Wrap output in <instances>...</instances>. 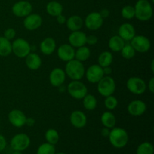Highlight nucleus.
<instances>
[{"instance_id": "obj_1", "label": "nucleus", "mask_w": 154, "mask_h": 154, "mask_svg": "<svg viewBox=\"0 0 154 154\" xmlns=\"http://www.w3.org/2000/svg\"><path fill=\"white\" fill-rule=\"evenodd\" d=\"M110 143L114 147L121 149L126 147L129 141V135L126 129L120 127H114L108 135Z\"/></svg>"}, {"instance_id": "obj_2", "label": "nucleus", "mask_w": 154, "mask_h": 154, "mask_svg": "<svg viewBox=\"0 0 154 154\" xmlns=\"http://www.w3.org/2000/svg\"><path fill=\"white\" fill-rule=\"evenodd\" d=\"M65 72L66 76L72 81H80L85 75V68L83 63L74 59L67 62L65 68Z\"/></svg>"}, {"instance_id": "obj_3", "label": "nucleus", "mask_w": 154, "mask_h": 154, "mask_svg": "<svg viewBox=\"0 0 154 154\" xmlns=\"http://www.w3.org/2000/svg\"><path fill=\"white\" fill-rule=\"evenodd\" d=\"M135 17L140 21H147L153 17V7L148 0H138L135 6Z\"/></svg>"}, {"instance_id": "obj_4", "label": "nucleus", "mask_w": 154, "mask_h": 154, "mask_svg": "<svg viewBox=\"0 0 154 154\" xmlns=\"http://www.w3.org/2000/svg\"><path fill=\"white\" fill-rule=\"evenodd\" d=\"M116 90V83L112 77L105 76L97 83V90L101 96L104 97L114 94Z\"/></svg>"}, {"instance_id": "obj_5", "label": "nucleus", "mask_w": 154, "mask_h": 154, "mask_svg": "<svg viewBox=\"0 0 154 154\" xmlns=\"http://www.w3.org/2000/svg\"><path fill=\"white\" fill-rule=\"evenodd\" d=\"M12 53L18 58H25L32 52V46L26 39L19 38L11 43Z\"/></svg>"}, {"instance_id": "obj_6", "label": "nucleus", "mask_w": 154, "mask_h": 154, "mask_svg": "<svg viewBox=\"0 0 154 154\" xmlns=\"http://www.w3.org/2000/svg\"><path fill=\"white\" fill-rule=\"evenodd\" d=\"M68 93L75 99H82L88 93L87 87L81 81H72L67 86Z\"/></svg>"}, {"instance_id": "obj_7", "label": "nucleus", "mask_w": 154, "mask_h": 154, "mask_svg": "<svg viewBox=\"0 0 154 154\" xmlns=\"http://www.w3.org/2000/svg\"><path fill=\"white\" fill-rule=\"evenodd\" d=\"M31 140L29 136L25 133H18L11 138L10 142L11 147L17 151H24L29 147Z\"/></svg>"}, {"instance_id": "obj_8", "label": "nucleus", "mask_w": 154, "mask_h": 154, "mask_svg": "<svg viewBox=\"0 0 154 154\" xmlns=\"http://www.w3.org/2000/svg\"><path fill=\"white\" fill-rule=\"evenodd\" d=\"M126 87L130 93L141 95L147 90V84L139 77H131L126 81Z\"/></svg>"}, {"instance_id": "obj_9", "label": "nucleus", "mask_w": 154, "mask_h": 154, "mask_svg": "<svg viewBox=\"0 0 154 154\" xmlns=\"http://www.w3.org/2000/svg\"><path fill=\"white\" fill-rule=\"evenodd\" d=\"M104 19L102 17L99 12H91L86 17L84 21L85 26L91 31H96L102 26Z\"/></svg>"}, {"instance_id": "obj_10", "label": "nucleus", "mask_w": 154, "mask_h": 154, "mask_svg": "<svg viewBox=\"0 0 154 154\" xmlns=\"http://www.w3.org/2000/svg\"><path fill=\"white\" fill-rule=\"evenodd\" d=\"M12 13L17 17H26L32 11V5L26 0L17 2L12 6Z\"/></svg>"}, {"instance_id": "obj_11", "label": "nucleus", "mask_w": 154, "mask_h": 154, "mask_svg": "<svg viewBox=\"0 0 154 154\" xmlns=\"http://www.w3.org/2000/svg\"><path fill=\"white\" fill-rule=\"evenodd\" d=\"M130 45L136 52L146 53L150 49L151 43L148 38L144 35H136L130 41Z\"/></svg>"}, {"instance_id": "obj_12", "label": "nucleus", "mask_w": 154, "mask_h": 154, "mask_svg": "<svg viewBox=\"0 0 154 154\" xmlns=\"http://www.w3.org/2000/svg\"><path fill=\"white\" fill-rule=\"evenodd\" d=\"M86 78L91 84H97L104 76L103 68L99 64H94L90 66L87 70H85Z\"/></svg>"}, {"instance_id": "obj_13", "label": "nucleus", "mask_w": 154, "mask_h": 154, "mask_svg": "<svg viewBox=\"0 0 154 154\" xmlns=\"http://www.w3.org/2000/svg\"><path fill=\"white\" fill-rule=\"evenodd\" d=\"M27 117L22 111L14 109L8 113V120L9 123L16 128H21L26 125Z\"/></svg>"}, {"instance_id": "obj_14", "label": "nucleus", "mask_w": 154, "mask_h": 154, "mask_svg": "<svg viewBox=\"0 0 154 154\" xmlns=\"http://www.w3.org/2000/svg\"><path fill=\"white\" fill-rule=\"evenodd\" d=\"M42 22L43 20L40 14L31 13L28 16L24 17L23 26L29 31H34L40 28Z\"/></svg>"}, {"instance_id": "obj_15", "label": "nucleus", "mask_w": 154, "mask_h": 154, "mask_svg": "<svg viewBox=\"0 0 154 154\" xmlns=\"http://www.w3.org/2000/svg\"><path fill=\"white\" fill-rule=\"evenodd\" d=\"M66 75L65 71L61 68H55L51 72L49 75V81L54 87H59L63 85L66 81Z\"/></svg>"}, {"instance_id": "obj_16", "label": "nucleus", "mask_w": 154, "mask_h": 154, "mask_svg": "<svg viewBox=\"0 0 154 154\" xmlns=\"http://www.w3.org/2000/svg\"><path fill=\"white\" fill-rule=\"evenodd\" d=\"M147 110V105L142 100L136 99L129 103L127 106V111L130 115L134 117H139L143 115Z\"/></svg>"}, {"instance_id": "obj_17", "label": "nucleus", "mask_w": 154, "mask_h": 154, "mask_svg": "<svg viewBox=\"0 0 154 154\" xmlns=\"http://www.w3.org/2000/svg\"><path fill=\"white\" fill-rule=\"evenodd\" d=\"M75 50L69 44H63L60 45L57 50L58 57L63 62H69L75 59Z\"/></svg>"}, {"instance_id": "obj_18", "label": "nucleus", "mask_w": 154, "mask_h": 154, "mask_svg": "<svg viewBox=\"0 0 154 154\" xmlns=\"http://www.w3.org/2000/svg\"><path fill=\"white\" fill-rule=\"evenodd\" d=\"M69 42L74 48L84 46L87 44V35L81 30L72 32L69 36Z\"/></svg>"}, {"instance_id": "obj_19", "label": "nucleus", "mask_w": 154, "mask_h": 154, "mask_svg": "<svg viewBox=\"0 0 154 154\" xmlns=\"http://www.w3.org/2000/svg\"><path fill=\"white\" fill-rule=\"evenodd\" d=\"M69 119L72 126L77 129L84 128L87 123V117L86 114L79 110L72 111Z\"/></svg>"}, {"instance_id": "obj_20", "label": "nucleus", "mask_w": 154, "mask_h": 154, "mask_svg": "<svg viewBox=\"0 0 154 154\" xmlns=\"http://www.w3.org/2000/svg\"><path fill=\"white\" fill-rule=\"evenodd\" d=\"M135 35H136V33H135V27L131 23H125L120 25V26L119 27L118 35L124 41L129 42L135 37Z\"/></svg>"}, {"instance_id": "obj_21", "label": "nucleus", "mask_w": 154, "mask_h": 154, "mask_svg": "<svg viewBox=\"0 0 154 154\" xmlns=\"http://www.w3.org/2000/svg\"><path fill=\"white\" fill-rule=\"evenodd\" d=\"M25 63L29 69L32 71H36L40 69L42 64V61L38 54L34 52H31L25 57Z\"/></svg>"}, {"instance_id": "obj_22", "label": "nucleus", "mask_w": 154, "mask_h": 154, "mask_svg": "<svg viewBox=\"0 0 154 154\" xmlns=\"http://www.w3.org/2000/svg\"><path fill=\"white\" fill-rule=\"evenodd\" d=\"M57 48L56 41L53 38H46L40 43L41 52L46 56H50L55 51Z\"/></svg>"}, {"instance_id": "obj_23", "label": "nucleus", "mask_w": 154, "mask_h": 154, "mask_svg": "<svg viewBox=\"0 0 154 154\" xmlns=\"http://www.w3.org/2000/svg\"><path fill=\"white\" fill-rule=\"evenodd\" d=\"M66 26L72 32L78 31L82 29L84 26V20L82 17L78 15H72L66 20Z\"/></svg>"}, {"instance_id": "obj_24", "label": "nucleus", "mask_w": 154, "mask_h": 154, "mask_svg": "<svg viewBox=\"0 0 154 154\" xmlns=\"http://www.w3.org/2000/svg\"><path fill=\"white\" fill-rule=\"evenodd\" d=\"M46 11L49 15L57 17L58 15L63 14V7L60 2L57 1H51L47 4Z\"/></svg>"}, {"instance_id": "obj_25", "label": "nucleus", "mask_w": 154, "mask_h": 154, "mask_svg": "<svg viewBox=\"0 0 154 154\" xmlns=\"http://www.w3.org/2000/svg\"><path fill=\"white\" fill-rule=\"evenodd\" d=\"M125 45V41L117 35H114L108 41V47L113 52H120Z\"/></svg>"}, {"instance_id": "obj_26", "label": "nucleus", "mask_w": 154, "mask_h": 154, "mask_svg": "<svg viewBox=\"0 0 154 154\" xmlns=\"http://www.w3.org/2000/svg\"><path fill=\"white\" fill-rule=\"evenodd\" d=\"M101 122L104 127L112 129V128L115 127L117 120H116V117L112 112L105 111L101 116Z\"/></svg>"}, {"instance_id": "obj_27", "label": "nucleus", "mask_w": 154, "mask_h": 154, "mask_svg": "<svg viewBox=\"0 0 154 154\" xmlns=\"http://www.w3.org/2000/svg\"><path fill=\"white\" fill-rule=\"evenodd\" d=\"M90 55H91L90 49L88 47L84 45V46L77 48V50L75 51V59L78 60V61L81 62V63H83V62L87 61L90 57Z\"/></svg>"}, {"instance_id": "obj_28", "label": "nucleus", "mask_w": 154, "mask_h": 154, "mask_svg": "<svg viewBox=\"0 0 154 154\" xmlns=\"http://www.w3.org/2000/svg\"><path fill=\"white\" fill-rule=\"evenodd\" d=\"M12 53V45L11 41L4 36H0V57H8Z\"/></svg>"}, {"instance_id": "obj_29", "label": "nucleus", "mask_w": 154, "mask_h": 154, "mask_svg": "<svg viewBox=\"0 0 154 154\" xmlns=\"http://www.w3.org/2000/svg\"><path fill=\"white\" fill-rule=\"evenodd\" d=\"M113 59L114 57L112 53L110 51H103L98 57V64L102 68L110 66L113 63Z\"/></svg>"}, {"instance_id": "obj_30", "label": "nucleus", "mask_w": 154, "mask_h": 154, "mask_svg": "<svg viewBox=\"0 0 154 154\" xmlns=\"http://www.w3.org/2000/svg\"><path fill=\"white\" fill-rule=\"evenodd\" d=\"M82 99L84 108L87 111H93L97 107V99L93 95L87 93Z\"/></svg>"}, {"instance_id": "obj_31", "label": "nucleus", "mask_w": 154, "mask_h": 154, "mask_svg": "<svg viewBox=\"0 0 154 154\" xmlns=\"http://www.w3.org/2000/svg\"><path fill=\"white\" fill-rule=\"evenodd\" d=\"M45 139L49 144L56 145L60 140V135L55 129H49L45 132Z\"/></svg>"}, {"instance_id": "obj_32", "label": "nucleus", "mask_w": 154, "mask_h": 154, "mask_svg": "<svg viewBox=\"0 0 154 154\" xmlns=\"http://www.w3.org/2000/svg\"><path fill=\"white\" fill-rule=\"evenodd\" d=\"M135 53H136V51L130 44H127V45L125 44L123 48L120 51L121 56L126 60H131V59L133 58L135 56Z\"/></svg>"}, {"instance_id": "obj_33", "label": "nucleus", "mask_w": 154, "mask_h": 154, "mask_svg": "<svg viewBox=\"0 0 154 154\" xmlns=\"http://www.w3.org/2000/svg\"><path fill=\"white\" fill-rule=\"evenodd\" d=\"M153 144L147 141L139 144L136 150V154H153Z\"/></svg>"}, {"instance_id": "obj_34", "label": "nucleus", "mask_w": 154, "mask_h": 154, "mask_svg": "<svg viewBox=\"0 0 154 154\" xmlns=\"http://www.w3.org/2000/svg\"><path fill=\"white\" fill-rule=\"evenodd\" d=\"M56 149L55 145L49 144V143H44L41 144L37 149L36 154H55Z\"/></svg>"}, {"instance_id": "obj_35", "label": "nucleus", "mask_w": 154, "mask_h": 154, "mask_svg": "<svg viewBox=\"0 0 154 154\" xmlns=\"http://www.w3.org/2000/svg\"><path fill=\"white\" fill-rule=\"evenodd\" d=\"M104 104H105V106L107 109L113 111V110L116 109V108L118 105V100L115 96L111 95V96L105 97Z\"/></svg>"}, {"instance_id": "obj_36", "label": "nucleus", "mask_w": 154, "mask_h": 154, "mask_svg": "<svg viewBox=\"0 0 154 154\" xmlns=\"http://www.w3.org/2000/svg\"><path fill=\"white\" fill-rule=\"evenodd\" d=\"M121 16L126 20L133 19L135 17V8H134V6H124L121 10Z\"/></svg>"}, {"instance_id": "obj_37", "label": "nucleus", "mask_w": 154, "mask_h": 154, "mask_svg": "<svg viewBox=\"0 0 154 154\" xmlns=\"http://www.w3.org/2000/svg\"><path fill=\"white\" fill-rule=\"evenodd\" d=\"M4 36L5 38H7L8 40L11 41L16 36V30L13 28H8L4 32Z\"/></svg>"}, {"instance_id": "obj_38", "label": "nucleus", "mask_w": 154, "mask_h": 154, "mask_svg": "<svg viewBox=\"0 0 154 154\" xmlns=\"http://www.w3.org/2000/svg\"><path fill=\"white\" fill-rule=\"evenodd\" d=\"M98 42V38L96 35H87V44L89 45H95Z\"/></svg>"}, {"instance_id": "obj_39", "label": "nucleus", "mask_w": 154, "mask_h": 154, "mask_svg": "<svg viewBox=\"0 0 154 154\" xmlns=\"http://www.w3.org/2000/svg\"><path fill=\"white\" fill-rule=\"evenodd\" d=\"M6 146H7V141H6L5 138L4 137V135L0 134V153L5 149Z\"/></svg>"}, {"instance_id": "obj_40", "label": "nucleus", "mask_w": 154, "mask_h": 154, "mask_svg": "<svg viewBox=\"0 0 154 154\" xmlns=\"http://www.w3.org/2000/svg\"><path fill=\"white\" fill-rule=\"evenodd\" d=\"M66 20H67V19H66V16L63 15V14H61L58 15V16L57 17V23H58L59 24H60V25H63V24L66 23Z\"/></svg>"}, {"instance_id": "obj_41", "label": "nucleus", "mask_w": 154, "mask_h": 154, "mask_svg": "<svg viewBox=\"0 0 154 154\" xmlns=\"http://www.w3.org/2000/svg\"><path fill=\"white\" fill-rule=\"evenodd\" d=\"M99 14H100V15L102 16V17L103 18V19H105V18H107V17H109L110 11H109V10H108V9L103 8V9H102V10L100 11Z\"/></svg>"}, {"instance_id": "obj_42", "label": "nucleus", "mask_w": 154, "mask_h": 154, "mask_svg": "<svg viewBox=\"0 0 154 154\" xmlns=\"http://www.w3.org/2000/svg\"><path fill=\"white\" fill-rule=\"evenodd\" d=\"M147 87H148V90H150V93H154V78L153 77H152V78H150L148 83V86H147Z\"/></svg>"}, {"instance_id": "obj_43", "label": "nucleus", "mask_w": 154, "mask_h": 154, "mask_svg": "<svg viewBox=\"0 0 154 154\" xmlns=\"http://www.w3.org/2000/svg\"><path fill=\"white\" fill-rule=\"evenodd\" d=\"M103 72H104V75H106V76H109V75H111V74L112 73V69H111V66L104 67Z\"/></svg>"}, {"instance_id": "obj_44", "label": "nucleus", "mask_w": 154, "mask_h": 154, "mask_svg": "<svg viewBox=\"0 0 154 154\" xmlns=\"http://www.w3.org/2000/svg\"><path fill=\"white\" fill-rule=\"evenodd\" d=\"M110 129H108V128H106V127H104L103 129H102V131H101V135H102L103 137H105V138H106V137H108V135H109L110 134Z\"/></svg>"}, {"instance_id": "obj_45", "label": "nucleus", "mask_w": 154, "mask_h": 154, "mask_svg": "<svg viewBox=\"0 0 154 154\" xmlns=\"http://www.w3.org/2000/svg\"><path fill=\"white\" fill-rule=\"evenodd\" d=\"M26 124H27L29 126H34L35 124V120L32 117H27L26 118Z\"/></svg>"}, {"instance_id": "obj_46", "label": "nucleus", "mask_w": 154, "mask_h": 154, "mask_svg": "<svg viewBox=\"0 0 154 154\" xmlns=\"http://www.w3.org/2000/svg\"><path fill=\"white\" fill-rule=\"evenodd\" d=\"M151 70H152V72H154V68H153V66H154V60H152L151 61Z\"/></svg>"}, {"instance_id": "obj_47", "label": "nucleus", "mask_w": 154, "mask_h": 154, "mask_svg": "<svg viewBox=\"0 0 154 154\" xmlns=\"http://www.w3.org/2000/svg\"><path fill=\"white\" fill-rule=\"evenodd\" d=\"M12 154H23V153L21 151H17V150H14L13 153Z\"/></svg>"}, {"instance_id": "obj_48", "label": "nucleus", "mask_w": 154, "mask_h": 154, "mask_svg": "<svg viewBox=\"0 0 154 154\" xmlns=\"http://www.w3.org/2000/svg\"><path fill=\"white\" fill-rule=\"evenodd\" d=\"M55 154H66V153H63V152H59V153H56Z\"/></svg>"}, {"instance_id": "obj_49", "label": "nucleus", "mask_w": 154, "mask_h": 154, "mask_svg": "<svg viewBox=\"0 0 154 154\" xmlns=\"http://www.w3.org/2000/svg\"><path fill=\"white\" fill-rule=\"evenodd\" d=\"M152 2H154V0H152Z\"/></svg>"}]
</instances>
